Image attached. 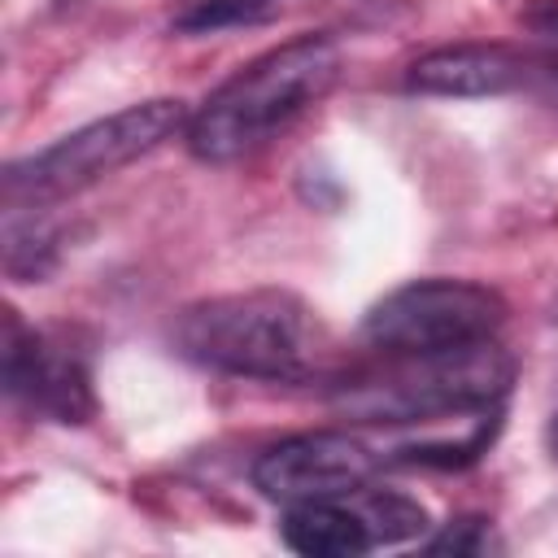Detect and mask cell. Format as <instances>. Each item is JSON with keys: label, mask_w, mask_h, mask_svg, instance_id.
Masks as SVG:
<instances>
[{"label": "cell", "mask_w": 558, "mask_h": 558, "mask_svg": "<svg viewBox=\"0 0 558 558\" xmlns=\"http://www.w3.org/2000/svg\"><path fill=\"white\" fill-rule=\"evenodd\" d=\"M340 78V48L331 35H296L248 65H240L227 83H218L205 105L187 118V148L201 161H235L266 140H275L288 122H296L314 100L331 92Z\"/></svg>", "instance_id": "1"}, {"label": "cell", "mask_w": 558, "mask_h": 558, "mask_svg": "<svg viewBox=\"0 0 558 558\" xmlns=\"http://www.w3.org/2000/svg\"><path fill=\"white\" fill-rule=\"evenodd\" d=\"M510 379L514 357L497 340L384 353V366L344 375L331 388V405L357 423H440L497 410Z\"/></svg>", "instance_id": "2"}, {"label": "cell", "mask_w": 558, "mask_h": 558, "mask_svg": "<svg viewBox=\"0 0 558 558\" xmlns=\"http://www.w3.org/2000/svg\"><path fill=\"white\" fill-rule=\"evenodd\" d=\"M170 336L187 362L235 379H301L318 344L310 305L283 288L192 301L179 310Z\"/></svg>", "instance_id": "3"}, {"label": "cell", "mask_w": 558, "mask_h": 558, "mask_svg": "<svg viewBox=\"0 0 558 558\" xmlns=\"http://www.w3.org/2000/svg\"><path fill=\"white\" fill-rule=\"evenodd\" d=\"M187 105L157 96V100H140L126 105L109 118H96L70 135H61L57 144L9 161L4 170V205H48L61 196H74L92 183H100L105 174L131 166L135 157L153 153L157 144H166L170 135L187 131Z\"/></svg>", "instance_id": "4"}, {"label": "cell", "mask_w": 558, "mask_h": 558, "mask_svg": "<svg viewBox=\"0 0 558 558\" xmlns=\"http://www.w3.org/2000/svg\"><path fill=\"white\" fill-rule=\"evenodd\" d=\"M506 301L471 279H414L379 296L362 318V340L379 353H427L493 340Z\"/></svg>", "instance_id": "5"}, {"label": "cell", "mask_w": 558, "mask_h": 558, "mask_svg": "<svg viewBox=\"0 0 558 558\" xmlns=\"http://www.w3.org/2000/svg\"><path fill=\"white\" fill-rule=\"evenodd\" d=\"M0 362H4V392L26 414L65 427H78L96 414L87 357L61 331L26 327L17 310H4Z\"/></svg>", "instance_id": "6"}, {"label": "cell", "mask_w": 558, "mask_h": 558, "mask_svg": "<svg viewBox=\"0 0 558 558\" xmlns=\"http://www.w3.org/2000/svg\"><path fill=\"white\" fill-rule=\"evenodd\" d=\"M375 466H379V453L349 432H301L270 445L257 458L253 484L262 497L296 506V501L344 497L371 484Z\"/></svg>", "instance_id": "7"}, {"label": "cell", "mask_w": 558, "mask_h": 558, "mask_svg": "<svg viewBox=\"0 0 558 558\" xmlns=\"http://www.w3.org/2000/svg\"><path fill=\"white\" fill-rule=\"evenodd\" d=\"M532 78V57L510 44H445L423 52L405 70V87L418 96H506Z\"/></svg>", "instance_id": "8"}, {"label": "cell", "mask_w": 558, "mask_h": 558, "mask_svg": "<svg viewBox=\"0 0 558 558\" xmlns=\"http://www.w3.org/2000/svg\"><path fill=\"white\" fill-rule=\"evenodd\" d=\"M279 532H283L288 549L310 554V558H357V554L379 549V536L366 523V514L353 501V493L288 506Z\"/></svg>", "instance_id": "9"}, {"label": "cell", "mask_w": 558, "mask_h": 558, "mask_svg": "<svg viewBox=\"0 0 558 558\" xmlns=\"http://www.w3.org/2000/svg\"><path fill=\"white\" fill-rule=\"evenodd\" d=\"M57 262V235L31 218H22L13 205L4 214V270L9 279L17 283H31V279H44Z\"/></svg>", "instance_id": "10"}, {"label": "cell", "mask_w": 558, "mask_h": 558, "mask_svg": "<svg viewBox=\"0 0 558 558\" xmlns=\"http://www.w3.org/2000/svg\"><path fill=\"white\" fill-rule=\"evenodd\" d=\"M283 0H196L183 17L179 31L187 35H209V31H231V26H257L279 13Z\"/></svg>", "instance_id": "11"}, {"label": "cell", "mask_w": 558, "mask_h": 558, "mask_svg": "<svg viewBox=\"0 0 558 558\" xmlns=\"http://www.w3.org/2000/svg\"><path fill=\"white\" fill-rule=\"evenodd\" d=\"M519 22L536 39L541 61L558 74V0H523L519 4Z\"/></svg>", "instance_id": "12"}, {"label": "cell", "mask_w": 558, "mask_h": 558, "mask_svg": "<svg viewBox=\"0 0 558 558\" xmlns=\"http://www.w3.org/2000/svg\"><path fill=\"white\" fill-rule=\"evenodd\" d=\"M423 549L427 554H488L493 549V532H488L484 519H458L440 536H432Z\"/></svg>", "instance_id": "13"}, {"label": "cell", "mask_w": 558, "mask_h": 558, "mask_svg": "<svg viewBox=\"0 0 558 558\" xmlns=\"http://www.w3.org/2000/svg\"><path fill=\"white\" fill-rule=\"evenodd\" d=\"M545 445H549V453H554V462H558V410H554L549 423H545Z\"/></svg>", "instance_id": "14"}]
</instances>
